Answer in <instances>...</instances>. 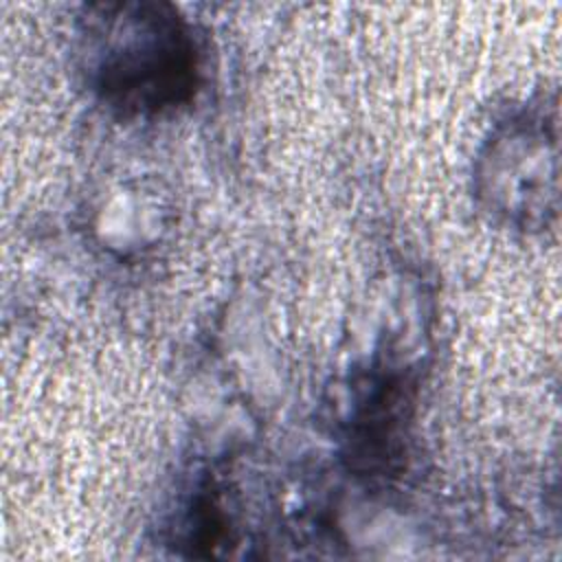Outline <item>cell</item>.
<instances>
[{
  "mask_svg": "<svg viewBox=\"0 0 562 562\" xmlns=\"http://www.w3.org/2000/svg\"><path fill=\"white\" fill-rule=\"evenodd\" d=\"M88 88L112 110L154 116L187 105L200 86L193 26L165 2H108L88 9L81 31Z\"/></svg>",
  "mask_w": 562,
  "mask_h": 562,
  "instance_id": "cell-1",
  "label": "cell"
},
{
  "mask_svg": "<svg viewBox=\"0 0 562 562\" xmlns=\"http://www.w3.org/2000/svg\"><path fill=\"white\" fill-rule=\"evenodd\" d=\"M474 191L481 206L501 224L538 231L558 209V140L544 112H516L485 140Z\"/></svg>",
  "mask_w": 562,
  "mask_h": 562,
  "instance_id": "cell-2",
  "label": "cell"
},
{
  "mask_svg": "<svg viewBox=\"0 0 562 562\" xmlns=\"http://www.w3.org/2000/svg\"><path fill=\"white\" fill-rule=\"evenodd\" d=\"M406 378L395 373H369L358 406L351 415L349 454L371 472H386L404 452L413 395Z\"/></svg>",
  "mask_w": 562,
  "mask_h": 562,
  "instance_id": "cell-3",
  "label": "cell"
}]
</instances>
